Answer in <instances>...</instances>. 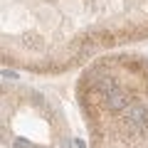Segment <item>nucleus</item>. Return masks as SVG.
<instances>
[{
    "instance_id": "1",
    "label": "nucleus",
    "mask_w": 148,
    "mask_h": 148,
    "mask_svg": "<svg viewBox=\"0 0 148 148\" xmlns=\"http://www.w3.org/2000/svg\"><path fill=\"white\" fill-rule=\"evenodd\" d=\"M104 104H106V109H109V111H114V114H121V111L128 109V96L123 94L121 89H116V91H111V94L104 96Z\"/></svg>"
},
{
    "instance_id": "2",
    "label": "nucleus",
    "mask_w": 148,
    "mask_h": 148,
    "mask_svg": "<svg viewBox=\"0 0 148 148\" xmlns=\"http://www.w3.org/2000/svg\"><path fill=\"white\" fill-rule=\"evenodd\" d=\"M148 121V109L141 104H131L126 109V123H131V126H141V123Z\"/></svg>"
},
{
    "instance_id": "3",
    "label": "nucleus",
    "mask_w": 148,
    "mask_h": 148,
    "mask_svg": "<svg viewBox=\"0 0 148 148\" xmlns=\"http://www.w3.org/2000/svg\"><path fill=\"white\" fill-rule=\"evenodd\" d=\"M94 89L99 91V94H101V99H104L106 94H111V91H116V89H119V84H116V79H114V77L104 74L101 79H96V82H94Z\"/></svg>"
},
{
    "instance_id": "4",
    "label": "nucleus",
    "mask_w": 148,
    "mask_h": 148,
    "mask_svg": "<svg viewBox=\"0 0 148 148\" xmlns=\"http://www.w3.org/2000/svg\"><path fill=\"white\" fill-rule=\"evenodd\" d=\"M12 148H35V146H32V143H25V141H20V138H17V141L12 143Z\"/></svg>"
},
{
    "instance_id": "5",
    "label": "nucleus",
    "mask_w": 148,
    "mask_h": 148,
    "mask_svg": "<svg viewBox=\"0 0 148 148\" xmlns=\"http://www.w3.org/2000/svg\"><path fill=\"white\" fill-rule=\"evenodd\" d=\"M3 77H5V79H17L15 72H3Z\"/></svg>"
}]
</instances>
